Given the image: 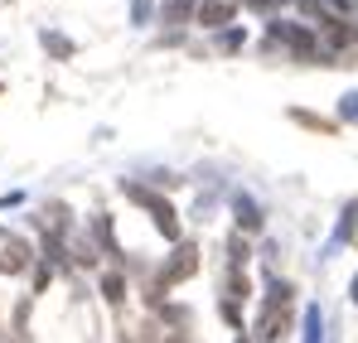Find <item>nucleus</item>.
<instances>
[{
  "label": "nucleus",
  "mask_w": 358,
  "mask_h": 343,
  "mask_svg": "<svg viewBox=\"0 0 358 343\" xmlns=\"http://www.w3.org/2000/svg\"><path fill=\"white\" fill-rule=\"evenodd\" d=\"M271 39H281V44H291L296 54H315V39L296 29V24H286V20H271Z\"/></svg>",
  "instance_id": "nucleus-1"
},
{
  "label": "nucleus",
  "mask_w": 358,
  "mask_h": 343,
  "mask_svg": "<svg viewBox=\"0 0 358 343\" xmlns=\"http://www.w3.org/2000/svg\"><path fill=\"white\" fill-rule=\"evenodd\" d=\"M131 198H141V203L155 213V223L165 228V237H175V232H179V228H175V213H170V203H160V198H155V194H145V189H131Z\"/></svg>",
  "instance_id": "nucleus-2"
},
{
  "label": "nucleus",
  "mask_w": 358,
  "mask_h": 343,
  "mask_svg": "<svg viewBox=\"0 0 358 343\" xmlns=\"http://www.w3.org/2000/svg\"><path fill=\"white\" fill-rule=\"evenodd\" d=\"M194 266H199V256H194V247H179V251H175V261H170V266L160 271V281H165V286H175V281H184V276H189Z\"/></svg>",
  "instance_id": "nucleus-3"
},
{
  "label": "nucleus",
  "mask_w": 358,
  "mask_h": 343,
  "mask_svg": "<svg viewBox=\"0 0 358 343\" xmlns=\"http://www.w3.org/2000/svg\"><path fill=\"white\" fill-rule=\"evenodd\" d=\"M354 228H358V203H349L344 218H339V228H334V237H329V247H324V256H334V247H344L354 237Z\"/></svg>",
  "instance_id": "nucleus-4"
},
{
  "label": "nucleus",
  "mask_w": 358,
  "mask_h": 343,
  "mask_svg": "<svg viewBox=\"0 0 358 343\" xmlns=\"http://www.w3.org/2000/svg\"><path fill=\"white\" fill-rule=\"evenodd\" d=\"M305 343H324V309L305 305Z\"/></svg>",
  "instance_id": "nucleus-5"
},
{
  "label": "nucleus",
  "mask_w": 358,
  "mask_h": 343,
  "mask_svg": "<svg viewBox=\"0 0 358 343\" xmlns=\"http://www.w3.org/2000/svg\"><path fill=\"white\" fill-rule=\"evenodd\" d=\"M233 208H238V223H242V228H257V223H262V213H257V203H252L247 194L233 198Z\"/></svg>",
  "instance_id": "nucleus-6"
},
{
  "label": "nucleus",
  "mask_w": 358,
  "mask_h": 343,
  "mask_svg": "<svg viewBox=\"0 0 358 343\" xmlns=\"http://www.w3.org/2000/svg\"><path fill=\"white\" fill-rule=\"evenodd\" d=\"M189 5H194V0H165L160 20H189Z\"/></svg>",
  "instance_id": "nucleus-7"
},
{
  "label": "nucleus",
  "mask_w": 358,
  "mask_h": 343,
  "mask_svg": "<svg viewBox=\"0 0 358 343\" xmlns=\"http://www.w3.org/2000/svg\"><path fill=\"white\" fill-rule=\"evenodd\" d=\"M228 15H233L228 5H203V10H199V20H203V24H223Z\"/></svg>",
  "instance_id": "nucleus-8"
},
{
  "label": "nucleus",
  "mask_w": 358,
  "mask_h": 343,
  "mask_svg": "<svg viewBox=\"0 0 358 343\" xmlns=\"http://www.w3.org/2000/svg\"><path fill=\"white\" fill-rule=\"evenodd\" d=\"M339 116H344V121H358V92H349V97L339 102Z\"/></svg>",
  "instance_id": "nucleus-9"
},
{
  "label": "nucleus",
  "mask_w": 358,
  "mask_h": 343,
  "mask_svg": "<svg viewBox=\"0 0 358 343\" xmlns=\"http://www.w3.org/2000/svg\"><path fill=\"white\" fill-rule=\"evenodd\" d=\"M218 49H223V54H233V49H242V29H228V34L218 39Z\"/></svg>",
  "instance_id": "nucleus-10"
},
{
  "label": "nucleus",
  "mask_w": 358,
  "mask_h": 343,
  "mask_svg": "<svg viewBox=\"0 0 358 343\" xmlns=\"http://www.w3.org/2000/svg\"><path fill=\"white\" fill-rule=\"evenodd\" d=\"M131 15H136V24H145V20H150V0H136Z\"/></svg>",
  "instance_id": "nucleus-11"
},
{
  "label": "nucleus",
  "mask_w": 358,
  "mask_h": 343,
  "mask_svg": "<svg viewBox=\"0 0 358 343\" xmlns=\"http://www.w3.org/2000/svg\"><path fill=\"white\" fill-rule=\"evenodd\" d=\"M247 10H276V5H286V0H242Z\"/></svg>",
  "instance_id": "nucleus-12"
},
{
  "label": "nucleus",
  "mask_w": 358,
  "mask_h": 343,
  "mask_svg": "<svg viewBox=\"0 0 358 343\" xmlns=\"http://www.w3.org/2000/svg\"><path fill=\"white\" fill-rule=\"evenodd\" d=\"M349 300H354V305H358V276H354V290H349Z\"/></svg>",
  "instance_id": "nucleus-13"
}]
</instances>
